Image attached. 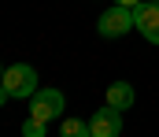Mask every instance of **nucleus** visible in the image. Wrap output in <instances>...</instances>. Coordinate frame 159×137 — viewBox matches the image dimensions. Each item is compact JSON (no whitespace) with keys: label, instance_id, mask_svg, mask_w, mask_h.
<instances>
[{"label":"nucleus","instance_id":"9d476101","mask_svg":"<svg viewBox=\"0 0 159 137\" xmlns=\"http://www.w3.org/2000/svg\"><path fill=\"white\" fill-rule=\"evenodd\" d=\"M7 100H11V93H7V89H4V85H0V107H4Z\"/></svg>","mask_w":159,"mask_h":137},{"label":"nucleus","instance_id":"423d86ee","mask_svg":"<svg viewBox=\"0 0 159 137\" xmlns=\"http://www.w3.org/2000/svg\"><path fill=\"white\" fill-rule=\"evenodd\" d=\"M133 100H137V93H133L129 82H111V85H107V104H111V107L129 111V107H133Z\"/></svg>","mask_w":159,"mask_h":137},{"label":"nucleus","instance_id":"1a4fd4ad","mask_svg":"<svg viewBox=\"0 0 159 137\" xmlns=\"http://www.w3.org/2000/svg\"><path fill=\"white\" fill-rule=\"evenodd\" d=\"M115 4H122V7H137V4H144V0H115Z\"/></svg>","mask_w":159,"mask_h":137},{"label":"nucleus","instance_id":"f03ea898","mask_svg":"<svg viewBox=\"0 0 159 137\" xmlns=\"http://www.w3.org/2000/svg\"><path fill=\"white\" fill-rule=\"evenodd\" d=\"M129 26H137V22H133V7H122V4L107 7V11L96 19V34L107 37V41H115V37H122V34H129Z\"/></svg>","mask_w":159,"mask_h":137},{"label":"nucleus","instance_id":"9b49d317","mask_svg":"<svg viewBox=\"0 0 159 137\" xmlns=\"http://www.w3.org/2000/svg\"><path fill=\"white\" fill-rule=\"evenodd\" d=\"M0 78H4V63H0Z\"/></svg>","mask_w":159,"mask_h":137},{"label":"nucleus","instance_id":"6e6552de","mask_svg":"<svg viewBox=\"0 0 159 137\" xmlns=\"http://www.w3.org/2000/svg\"><path fill=\"white\" fill-rule=\"evenodd\" d=\"M44 126H48V122H41V119L30 115V119L22 122V134H26V137H44Z\"/></svg>","mask_w":159,"mask_h":137},{"label":"nucleus","instance_id":"0eeeda50","mask_svg":"<svg viewBox=\"0 0 159 137\" xmlns=\"http://www.w3.org/2000/svg\"><path fill=\"white\" fill-rule=\"evenodd\" d=\"M63 137H89V122H78V119H63Z\"/></svg>","mask_w":159,"mask_h":137},{"label":"nucleus","instance_id":"7ed1b4c3","mask_svg":"<svg viewBox=\"0 0 159 137\" xmlns=\"http://www.w3.org/2000/svg\"><path fill=\"white\" fill-rule=\"evenodd\" d=\"M30 115L41 119V122H52L63 115V93L59 89H37L30 96Z\"/></svg>","mask_w":159,"mask_h":137},{"label":"nucleus","instance_id":"20e7f679","mask_svg":"<svg viewBox=\"0 0 159 137\" xmlns=\"http://www.w3.org/2000/svg\"><path fill=\"white\" fill-rule=\"evenodd\" d=\"M133 22H137V30H141L144 41L159 45V4H152V0L137 4V7H133Z\"/></svg>","mask_w":159,"mask_h":137},{"label":"nucleus","instance_id":"f257e3e1","mask_svg":"<svg viewBox=\"0 0 159 137\" xmlns=\"http://www.w3.org/2000/svg\"><path fill=\"white\" fill-rule=\"evenodd\" d=\"M37 71L30 67V63H11V67H4V78H0V85L11 93V100L15 96H34L37 93Z\"/></svg>","mask_w":159,"mask_h":137},{"label":"nucleus","instance_id":"f8f14e48","mask_svg":"<svg viewBox=\"0 0 159 137\" xmlns=\"http://www.w3.org/2000/svg\"><path fill=\"white\" fill-rule=\"evenodd\" d=\"M152 4H159V0H152Z\"/></svg>","mask_w":159,"mask_h":137},{"label":"nucleus","instance_id":"39448f33","mask_svg":"<svg viewBox=\"0 0 159 137\" xmlns=\"http://www.w3.org/2000/svg\"><path fill=\"white\" fill-rule=\"evenodd\" d=\"M122 134V111L119 107H104V111H96L93 119H89V137H119Z\"/></svg>","mask_w":159,"mask_h":137}]
</instances>
